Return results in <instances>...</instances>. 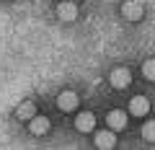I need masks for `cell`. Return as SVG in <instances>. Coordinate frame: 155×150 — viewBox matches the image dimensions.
<instances>
[{"label":"cell","mask_w":155,"mask_h":150,"mask_svg":"<svg viewBox=\"0 0 155 150\" xmlns=\"http://www.w3.org/2000/svg\"><path fill=\"white\" fill-rule=\"evenodd\" d=\"M129 114H132V117H145V114H150V101L145 98V96H134V98L129 101Z\"/></svg>","instance_id":"6"},{"label":"cell","mask_w":155,"mask_h":150,"mask_svg":"<svg viewBox=\"0 0 155 150\" xmlns=\"http://www.w3.org/2000/svg\"><path fill=\"white\" fill-rule=\"evenodd\" d=\"M106 122H109V127L114 129V132H122V129L127 127V111H122V109L109 111V114H106Z\"/></svg>","instance_id":"4"},{"label":"cell","mask_w":155,"mask_h":150,"mask_svg":"<svg viewBox=\"0 0 155 150\" xmlns=\"http://www.w3.org/2000/svg\"><path fill=\"white\" fill-rule=\"evenodd\" d=\"M75 3H78V0H75Z\"/></svg>","instance_id":"13"},{"label":"cell","mask_w":155,"mask_h":150,"mask_svg":"<svg viewBox=\"0 0 155 150\" xmlns=\"http://www.w3.org/2000/svg\"><path fill=\"white\" fill-rule=\"evenodd\" d=\"M16 117L21 119V122H28L31 117H36V104H34V101H21V104L16 106Z\"/></svg>","instance_id":"10"},{"label":"cell","mask_w":155,"mask_h":150,"mask_svg":"<svg viewBox=\"0 0 155 150\" xmlns=\"http://www.w3.org/2000/svg\"><path fill=\"white\" fill-rule=\"evenodd\" d=\"M116 145V135H114V129H101L98 135H96V148H104V150H111Z\"/></svg>","instance_id":"8"},{"label":"cell","mask_w":155,"mask_h":150,"mask_svg":"<svg viewBox=\"0 0 155 150\" xmlns=\"http://www.w3.org/2000/svg\"><path fill=\"white\" fill-rule=\"evenodd\" d=\"M75 127H78V132H93V127H96V117H93V111H83V114H78Z\"/></svg>","instance_id":"9"},{"label":"cell","mask_w":155,"mask_h":150,"mask_svg":"<svg viewBox=\"0 0 155 150\" xmlns=\"http://www.w3.org/2000/svg\"><path fill=\"white\" fill-rule=\"evenodd\" d=\"M122 16L127 18V21H140V18L145 16L142 3H134V0H124V3H122Z\"/></svg>","instance_id":"3"},{"label":"cell","mask_w":155,"mask_h":150,"mask_svg":"<svg viewBox=\"0 0 155 150\" xmlns=\"http://www.w3.org/2000/svg\"><path fill=\"white\" fill-rule=\"evenodd\" d=\"M57 18L65 23H72L78 18V3L75 0H65V3H60L57 5Z\"/></svg>","instance_id":"2"},{"label":"cell","mask_w":155,"mask_h":150,"mask_svg":"<svg viewBox=\"0 0 155 150\" xmlns=\"http://www.w3.org/2000/svg\"><path fill=\"white\" fill-rule=\"evenodd\" d=\"M142 75H145L147 80H153V83H155V60H147V62L142 65Z\"/></svg>","instance_id":"11"},{"label":"cell","mask_w":155,"mask_h":150,"mask_svg":"<svg viewBox=\"0 0 155 150\" xmlns=\"http://www.w3.org/2000/svg\"><path fill=\"white\" fill-rule=\"evenodd\" d=\"M142 137L147 140V142H153V140H155V122H145V127H142Z\"/></svg>","instance_id":"12"},{"label":"cell","mask_w":155,"mask_h":150,"mask_svg":"<svg viewBox=\"0 0 155 150\" xmlns=\"http://www.w3.org/2000/svg\"><path fill=\"white\" fill-rule=\"evenodd\" d=\"M57 106H60L62 111H75L78 109V93L75 91H62V93L57 96Z\"/></svg>","instance_id":"5"},{"label":"cell","mask_w":155,"mask_h":150,"mask_svg":"<svg viewBox=\"0 0 155 150\" xmlns=\"http://www.w3.org/2000/svg\"><path fill=\"white\" fill-rule=\"evenodd\" d=\"M109 83L114 85V88H127L129 83H132V72L127 70V67H114L111 70V75H109Z\"/></svg>","instance_id":"1"},{"label":"cell","mask_w":155,"mask_h":150,"mask_svg":"<svg viewBox=\"0 0 155 150\" xmlns=\"http://www.w3.org/2000/svg\"><path fill=\"white\" fill-rule=\"evenodd\" d=\"M28 132L36 135V137H39V135H47V132H49V119H47V117H39V114H36V117H31V119H28Z\"/></svg>","instance_id":"7"}]
</instances>
